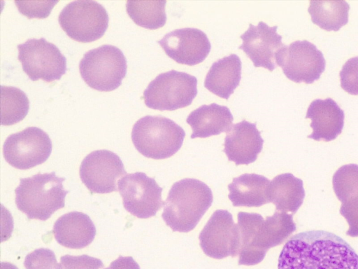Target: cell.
I'll return each instance as SVG.
<instances>
[{
	"label": "cell",
	"instance_id": "1",
	"mask_svg": "<svg viewBox=\"0 0 358 269\" xmlns=\"http://www.w3.org/2000/svg\"><path fill=\"white\" fill-rule=\"evenodd\" d=\"M278 269H358V254L343 238L326 230L291 237L283 246Z\"/></svg>",
	"mask_w": 358,
	"mask_h": 269
},
{
	"label": "cell",
	"instance_id": "2",
	"mask_svg": "<svg viewBox=\"0 0 358 269\" xmlns=\"http://www.w3.org/2000/svg\"><path fill=\"white\" fill-rule=\"evenodd\" d=\"M211 189L196 179L175 182L164 201L163 220L173 231L187 233L193 230L211 206Z\"/></svg>",
	"mask_w": 358,
	"mask_h": 269
},
{
	"label": "cell",
	"instance_id": "3",
	"mask_svg": "<svg viewBox=\"0 0 358 269\" xmlns=\"http://www.w3.org/2000/svg\"><path fill=\"white\" fill-rule=\"evenodd\" d=\"M64 177L56 176L55 172L21 178L15 189L17 209L30 219H48L65 205L69 191L64 188Z\"/></svg>",
	"mask_w": 358,
	"mask_h": 269
},
{
	"label": "cell",
	"instance_id": "4",
	"mask_svg": "<svg viewBox=\"0 0 358 269\" xmlns=\"http://www.w3.org/2000/svg\"><path fill=\"white\" fill-rule=\"evenodd\" d=\"M185 130L173 120L162 116H145L138 119L131 131L136 149L145 157L168 158L180 150Z\"/></svg>",
	"mask_w": 358,
	"mask_h": 269
},
{
	"label": "cell",
	"instance_id": "5",
	"mask_svg": "<svg viewBox=\"0 0 358 269\" xmlns=\"http://www.w3.org/2000/svg\"><path fill=\"white\" fill-rule=\"evenodd\" d=\"M127 60L122 50L103 45L87 52L80 61L79 71L90 88L103 92L117 88L127 74Z\"/></svg>",
	"mask_w": 358,
	"mask_h": 269
},
{
	"label": "cell",
	"instance_id": "6",
	"mask_svg": "<svg viewBox=\"0 0 358 269\" xmlns=\"http://www.w3.org/2000/svg\"><path fill=\"white\" fill-rule=\"evenodd\" d=\"M197 92L195 76L171 70L152 80L144 90L143 98L150 109L174 111L190 105Z\"/></svg>",
	"mask_w": 358,
	"mask_h": 269
},
{
	"label": "cell",
	"instance_id": "7",
	"mask_svg": "<svg viewBox=\"0 0 358 269\" xmlns=\"http://www.w3.org/2000/svg\"><path fill=\"white\" fill-rule=\"evenodd\" d=\"M109 17L105 8L94 1H74L60 12L58 22L71 39L81 43L94 41L103 36Z\"/></svg>",
	"mask_w": 358,
	"mask_h": 269
},
{
	"label": "cell",
	"instance_id": "8",
	"mask_svg": "<svg viewBox=\"0 0 358 269\" xmlns=\"http://www.w3.org/2000/svg\"><path fill=\"white\" fill-rule=\"evenodd\" d=\"M17 59L29 78L50 83L59 80L66 71V59L59 49L44 38L30 39L17 45Z\"/></svg>",
	"mask_w": 358,
	"mask_h": 269
},
{
	"label": "cell",
	"instance_id": "9",
	"mask_svg": "<svg viewBox=\"0 0 358 269\" xmlns=\"http://www.w3.org/2000/svg\"><path fill=\"white\" fill-rule=\"evenodd\" d=\"M275 62L288 79L306 84L317 81L326 67L323 53L307 40L285 45L278 53Z\"/></svg>",
	"mask_w": 358,
	"mask_h": 269
},
{
	"label": "cell",
	"instance_id": "10",
	"mask_svg": "<svg viewBox=\"0 0 358 269\" xmlns=\"http://www.w3.org/2000/svg\"><path fill=\"white\" fill-rule=\"evenodd\" d=\"M52 149V141L45 132L37 127H28L6 138L3 155L13 167L27 170L45 163Z\"/></svg>",
	"mask_w": 358,
	"mask_h": 269
},
{
	"label": "cell",
	"instance_id": "11",
	"mask_svg": "<svg viewBox=\"0 0 358 269\" xmlns=\"http://www.w3.org/2000/svg\"><path fill=\"white\" fill-rule=\"evenodd\" d=\"M117 185L124 209L138 218L154 216L164 205L162 199L163 188L154 178L143 172L126 174Z\"/></svg>",
	"mask_w": 358,
	"mask_h": 269
},
{
	"label": "cell",
	"instance_id": "12",
	"mask_svg": "<svg viewBox=\"0 0 358 269\" xmlns=\"http://www.w3.org/2000/svg\"><path fill=\"white\" fill-rule=\"evenodd\" d=\"M126 174L120 158L108 150L92 151L85 157L80 166L82 182L94 193L117 191V181Z\"/></svg>",
	"mask_w": 358,
	"mask_h": 269
},
{
	"label": "cell",
	"instance_id": "13",
	"mask_svg": "<svg viewBox=\"0 0 358 269\" xmlns=\"http://www.w3.org/2000/svg\"><path fill=\"white\" fill-rule=\"evenodd\" d=\"M199 239L203 251L210 258L221 259L238 256V228L227 210H216L200 233Z\"/></svg>",
	"mask_w": 358,
	"mask_h": 269
},
{
	"label": "cell",
	"instance_id": "14",
	"mask_svg": "<svg viewBox=\"0 0 358 269\" xmlns=\"http://www.w3.org/2000/svg\"><path fill=\"white\" fill-rule=\"evenodd\" d=\"M157 43L170 58L189 66L202 62L211 49L207 35L203 31L192 27L169 32Z\"/></svg>",
	"mask_w": 358,
	"mask_h": 269
},
{
	"label": "cell",
	"instance_id": "15",
	"mask_svg": "<svg viewBox=\"0 0 358 269\" xmlns=\"http://www.w3.org/2000/svg\"><path fill=\"white\" fill-rule=\"evenodd\" d=\"M278 28L260 21L257 26L250 24L241 35L243 43L238 48L243 50L255 67H263L270 71L276 68V55L285 46L282 36L277 33Z\"/></svg>",
	"mask_w": 358,
	"mask_h": 269
},
{
	"label": "cell",
	"instance_id": "16",
	"mask_svg": "<svg viewBox=\"0 0 358 269\" xmlns=\"http://www.w3.org/2000/svg\"><path fill=\"white\" fill-rule=\"evenodd\" d=\"M264 139L256 123L245 120L232 125L225 138L223 151L236 165L254 163L262 151Z\"/></svg>",
	"mask_w": 358,
	"mask_h": 269
},
{
	"label": "cell",
	"instance_id": "17",
	"mask_svg": "<svg viewBox=\"0 0 358 269\" xmlns=\"http://www.w3.org/2000/svg\"><path fill=\"white\" fill-rule=\"evenodd\" d=\"M332 185L341 202L340 214L349 225L346 234L358 237V165L350 163L339 167L333 175Z\"/></svg>",
	"mask_w": 358,
	"mask_h": 269
},
{
	"label": "cell",
	"instance_id": "18",
	"mask_svg": "<svg viewBox=\"0 0 358 269\" xmlns=\"http://www.w3.org/2000/svg\"><path fill=\"white\" fill-rule=\"evenodd\" d=\"M305 118L311 120L310 126L313 129L308 138L330 142L342 132L345 113L333 99H316L310 104Z\"/></svg>",
	"mask_w": 358,
	"mask_h": 269
},
{
	"label": "cell",
	"instance_id": "19",
	"mask_svg": "<svg viewBox=\"0 0 358 269\" xmlns=\"http://www.w3.org/2000/svg\"><path fill=\"white\" fill-rule=\"evenodd\" d=\"M52 233L59 244L71 249H82L92 243L96 230L87 214L75 211L61 216L55 221Z\"/></svg>",
	"mask_w": 358,
	"mask_h": 269
},
{
	"label": "cell",
	"instance_id": "20",
	"mask_svg": "<svg viewBox=\"0 0 358 269\" xmlns=\"http://www.w3.org/2000/svg\"><path fill=\"white\" fill-rule=\"evenodd\" d=\"M233 120L230 109L216 103L199 106L192 111L186 119L192 130L191 139L227 133L232 127Z\"/></svg>",
	"mask_w": 358,
	"mask_h": 269
},
{
	"label": "cell",
	"instance_id": "21",
	"mask_svg": "<svg viewBox=\"0 0 358 269\" xmlns=\"http://www.w3.org/2000/svg\"><path fill=\"white\" fill-rule=\"evenodd\" d=\"M242 63L236 54L215 62L204 81V87L218 97L228 99L241 79Z\"/></svg>",
	"mask_w": 358,
	"mask_h": 269
},
{
	"label": "cell",
	"instance_id": "22",
	"mask_svg": "<svg viewBox=\"0 0 358 269\" xmlns=\"http://www.w3.org/2000/svg\"><path fill=\"white\" fill-rule=\"evenodd\" d=\"M267 196L268 202L275 206L276 211L294 214L305 198L303 181L291 173L279 174L270 181Z\"/></svg>",
	"mask_w": 358,
	"mask_h": 269
},
{
	"label": "cell",
	"instance_id": "23",
	"mask_svg": "<svg viewBox=\"0 0 358 269\" xmlns=\"http://www.w3.org/2000/svg\"><path fill=\"white\" fill-rule=\"evenodd\" d=\"M270 181L257 174H243L228 185L229 199L234 207H260L268 203L267 190Z\"/></svg>",
	"mask_w": 358,
	"mask_h": 269
},
{
	"label": "cell",
	"instance_id": "24",
	"mask_svg": "<svg viewBox=\"0 0 358 269\" xmlns=\"http://www.w3.org/2000/svg\"><path fill=\"white\" fill-rule=\"evenodd\" d=\"M263 216L257 213H238L239 232L238 264L254 265L265 257L258 246L257 230Z\"/></svg>",
	"mask_w": 358,
	"mask_h": 269
},
{
	"label": "cell",
	"instance_id": "25",
	"mask_svg": "<svg viewBox=\"0 0 358 269\" xmlns=\"http://www.w3.org/2000/svg\"><path fill=\"white\" fill-rule=\"evenodd\" d=\"M350 5L345 1H311L308 13L313 24L327 31H338L348 22Z\"/></svg>",
	"mask_w": 358,
	"mask_h": 269
},
{
	"label": "cell",
	"instance_id": "26",
	"mask_svg": "<svg viewBox=\"0 0 358 269\" xmlns=\"http://www.w3.org/2000/svg\"><path fill=\"white\" fill-rule=\"evenodd\" d=\"M296 230L292 214L275 211L272 216H266L259 228V242L262 250L267 251L282 244Z\"/></svg>",
	"mask_w": 358,
	"mask_h": 269
},
{
	"label": "cell",
	"instance_id": "27",
	"mask_svg": "<svg viewBox=\"0 0 358 269\" xmlns=\"http://www.w3.org/2000/svg\"><path fill=\"white\" fill-rule=\"evenodd\" d=\"M166 1H127L126 11L137 25L157 29L166 23Z\"/></svg>",
	"mask_w": 358,
	"mask_h": 269
},
{
	"label": "cell",
	"instance_id": "28",
	"mask_svg": "<svg viewBox=\"0 0 358 269\" xmlns=\"http://www.w3.org/2000/svg\"><path fill=\"white\" fill-rule=\"evenodd\" d=\"M1 123L11 125L23 120L29 109V100L20 88L1 86Z\"/></svg>",
	"mask_w": 358,
	"mask_h": 269
},
{
	"label": "cell",
	"instance_id": "29",
	"mask_svg": "<svg viewBox=\"0 0 358 269\" xmlns=\"http://www.w3.org/2000/svg\"><path fill=\"white\" fill-rule=\"evenodd\" d=\"M24 265L26 269H62L52 250L39 248L27 254Z\"/></svg>",
	"mask_w": 358,
	"mask_h": 269
},
{
	"label": "cell",
	"instance_id": "30",
	"mask_svg": "<svg viewBox=\"0 0 358 269\" xmlns=\"http://www.w3.org/2000/svg\"><path fill=\"white\" fill-rule=\"evenodd\" d=\"M339 76L341 88L350 95H358V56L345 62Z\"/></svg>",
	"mask_w": 358,
	"mask_h": 269
},
{
	"label": "cell",
	"instance_id": "31",
	"mask_svg": "<svg viewBox=\"0 0 358 269\" xmlns=\"http://www.w3.org/2000/svg\"><path fill=\"white\" fill-rule=\"evenodd\" d=\"M58 1H16L18 11L29 19L47 18Z\"/></svg>",
	"mask_w": 358,
	"mask_h": 269
},
{
	"label": "cell",
	"instance_id": "32",
	"mask_svg": "<svg viewBox=\"0 0 358 269\" xmlns=\"http://www.w3.org/2000/svg\"><path fill=\"white\" fill-rule=\"evenodd\" d=\"M63 269H104L103 262L87 254L80 256L64 255L60 258Z\"/></svg>",
	"mask_w": 358,
	"mask_h": 269
},
{
	"label": "cell",
	"instance_id": "33",
	"mask_svg": "<svg viewBox=\"0 0 358 269\" xmlns=\"http://www.w3.org/2000/svg\"><path fill=\"white\" fill-rule=\"evenodd\" d=\"M104 269H141L139 265L131 256H120L110 265Z\"/></svg>",
	"mask_w": 358,
	"mask_h": 269
},
{
	"label": "cell",
	"instance_id": "34",
	"mask_svg": "<svg viewBox=\"0 0 358 269\" xmlns=\"http://www.w3.org/2000/svg\"><path fill=\"white\" fill-rule=\"evenodd\" d=\"M1 269H18L15 265L10 263H1Z\"/></svg>",
	"mask_w": 358,
	"mask_h": 269
}]
</instances>
